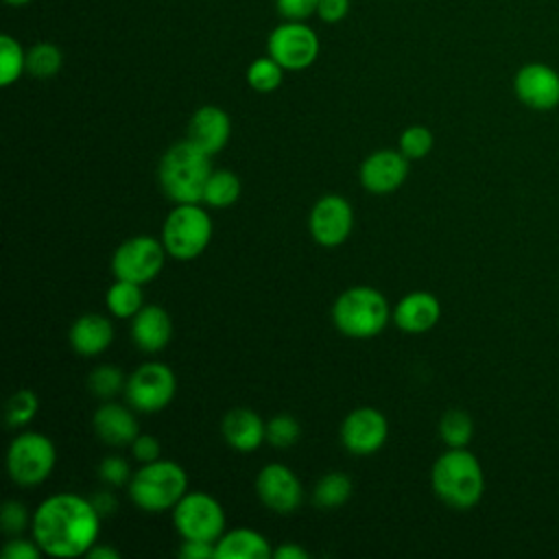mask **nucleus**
I'll return each instance as SVG.
<instances>
[{
    "instance_id": "79ce46f5",
    "label": "nucleus",
    "mask_w": 559,
    "mask_h": 559,
    "mask_svg": "<svg viewBox=\"0 0 559 559\" xmlns=\"http://www.w3.org/2000/svg\"><path fill=\"white\" fill-rule=\"evenodd\" d=\"M92 504L96 507V511L100 513V515H109V513H114L116 511V498H114V493L111 491H98V493H94L92 498Z\"/></svg>"
},
{
    "instance_id": "58836bf2",
    "label": "nucleus",
    "mask_w": 559,
    "mask_h": 559,
    "mask_svg": "<svg viewBox=\"0 0 559 559\" xmlns=\"http://www.w3.org/2000/svg\"><path fill=\"white\" fill-rule=\"evenodd\" d=\"M131 452L140 463H151V461L159 459L162 445L153 435H138L131 443Z\"/></svg>"
},
{
    "instance_id": "423d86ee",
    "label": "nucleus",
    "mask_w": 559,
    "mask_h": 559,
    "mask_svg": "<svg viewBox=\"0 0 559 559\" xmlns=\"http://www.w3.org/2000/svg\"><path fill=\"white\" fill-rule=\"evenodd\" d=\"M212 238V218L199 203H177L164 221L162 242L168 255L192 260L205 251Z\"/></svg>"
},
{
    "instance_id": "473e14b6",
    "label": "nucleus",
    "mask_w": 559,
    "mask_h": 559,
    "mask_svg": "<svg viewBox=\"0 0 559 559\" xmlns=\"http://www.w3.org/2000/svg\"><path fill=\"white\" fill-rule=\"evenodd\" d=\"M299 435H301L299 421L293 415H288V413L273 415L266 421V441L273 448H288V445L297 443Z\"/></svg>"
},
{
    "instance_id": "7ed1b4c3",
    "label": "nucleus",
    "mask_w": 559,
    "mask_h": 559,
    "mask_svg": "<svg viewBox=\"0 0 559 559\" xmlns=\"http://www.w3.org/2000/svg\"><path fill=\"white\" fill-rule=\"evenodd\" d=\"M435 496L459 511L472 509L485 491V476L478 459L465 448H450L430 469Z\"/></svg>"
},
{
    "instance_id": "bb28decb",
    "label": "nucleus",
    "mask_w": 559,
    "mask_h": 559,
    "mask_svg": "<svg viewBox=\"0 0 559 559\" xmlns=\"http://www.w3.org/2000/svg\"><path fill=\"white\" fill-rule=\"evenodd\" d=\"M240 197V179L231 170H212L205 190L203 203L212 207H227L236 203Z\"/></svg>"
},
{
    "instance_id": "412c9836",
    "label": "nucleus",
    "mask_w": 559,
    "mask_h": 559,
    "mask_svg": "<svg viewBox=\"0 0 559 559\" xmlns=\"http://www.w3.org/2000/svg\"><path fill=\"white\" fill-rule=\"evenodd\" d=\"M221 435L238 452H253L266 441V424L251 408H231L221 421Z\"/></svg>"
},
{
    "instance_id": "2f4dec72",
    "label": "nucleus",
    "mask_w": 559,
    "mask_h": 559,
    "mask_svg": "<svg viewBox=\"0 0 559 559\" xmlns=\"http://www.w3.org/2000/svg\"><path fill=\"white\" fill-rule=\"evenodd\" d=\"M39 408V400L31 389H20L15 391L9 402H7V424L11 428L26 426Z\"/></svg>"
},
{
    "instance_id": "a878e982",
    "label": "nucleus",
    "mask_w": 559,
    "mask_h": 559,
    "mask_svg": "<svg viewBox=\"0 0 559 559\" xmlns=\"http://www.w3.org/2000/svg\"><path fill=\"white\" fill-rule=\"evenodd\" d=\"M63 66V52L52 41H37L26 50V74L35 79H52Z\"/></svg>"
},
{
    "instance_id": "7c9ffc66",
    "label": "nucleus",
    "mask_w": 559,
    "mask_h": 559,
    "mask_svg": "<svg viewBox=\"0 0 559 559\" xmlns=\"http://www.w3.org/2000/svg\"><path fill=\"white\" fill-rule=\"evenodd\" d=\"M124 386H127V378L116 365H98L87 376V389L100 400H109L118 395L120 391H124Z\"/></svg>"
},
{
    "instance_id": "e433bc0d",
    "label": "nucleus",
    "mask_w": 559,
    "mask_h": 559,
    "mask_svg": "<svg viewBox=\"0 0 559 559\" xmlns=\"http://www.w3.org/2000/svg\"><path fill=\"white\" fill-rule=\"evenodd\" d=\"M319 0H275V9L284 20L306 22L308 17L317 15Z\"/></svg>"
},
{
    "instance_id": "f257e3e1",
    "label": "nucleus",
    "mask_w": 559,
    "mask_h": 559,
    "mask_svg": "<svg viewBox=\"0 0 559 559\" xmlns=\"http://www.w3.org/2000/svg\"><path fill=\"white\" fill-rule=\"evenodd\" d=\"M100 518L92 500L70 491L52 493L33 513V539L44 555L59 559L81 557L96 544Z\"/></svg>"
},
{
    "instance_id": "cd10ccee",
    "label": "nucleus",
    "mask_w": 559,
    "mask_h": 559,
    "mask_svg": "<svg viewBox=\"0 0 559 559\" xmlns=\"http://www.w3.org/2000/svg\"><path fill=\"white\" fill-rule=\"evenodd\" d=\"M26 72V50L9 33L0 35V85H13Z\"/></svg>"
},
{
    "instance_id": "a19ab883",
    "label": "nucleus",
    "mask_w": 559,
    "mask_h": 559,
    "mask_svg": "<svg viewBox=\"0 0 559 559\" xmlns=\"http://www.w3.org/2000/svg\"><path fill=\"white\" fill-rule=\"evenodd\" d=\"M179 557L181 559H210V557H216V550H214L212 542L183 539L179 546Z\"/></svg>"
},
{
    "instance_id": "4be33fe9",
    "label": "nucleus",
    "mask_w": 559,
    "mask_h": 559,
    "mask_svg": "<svg viewBox=\"0 0 559 559\" xmlns=\"http://www.w3.org/2000/svg\"><path fill=\"white\" fill-rule=\"evenodd\" d=\"M70 345L79 356H98L103 354L111 341H114V328L111 321L98 312L81 314L68 332Z\"/></svg>"
},
{
    "instance_id": "39448f33",
    "label": "nucleus",
    "mask_w": 559,
    "mask_h": 559,
    "mask_svg": "<svg viewBox=\"0 0 559 559\" xmlns=\"http://www.w3.org/2000/svg\"><path fill=\"white\" fill-rule=\"evenodd\" d=\"M389 317V304L384 295L371 286H352L343 290L332 306V321L336 330L349 338L378 336Z\"/></svg>"
},
{
    "instance_id": "a18cd8bd",
    "label": "nucleus",
    "mask_w": 559,
    "mask_h": 559,
    "mask_svg": "<svg viewBox=\"0 0 559 559\" xmlns=\"http://www.w3.org/2000/svg\"><path fill=\"white\" fill-rule=\"evenodd\" d=\"M4 4H9V7H26V4H31L33 0H2Z\"/></svg>"
},
{
    "instance_id": "393cba45",
    "label": "nucleus",
    "mask_w": 559,
    "mask_h": 559,
    "mask_svg": "<svg viewBox=\"0 0 559 559\" xmlns=\"http://www.w3.org/2000/svg\"><path fill=\"white\" fill-rule=\"evenodd\" d=\"M352 496V480L343 472H328L319 478L314 491H312V502L319 509H338L343 507Z\"/></svg>"
},
{
    "instance_id": "c85d7f7f",
    "label": "nucleus",
    "mask_w": 559,
    "mask_h": 559,
    "mask_svg": "<svg viewBox=\"0 0 559 559\" xmlns=\"http://www.w3.org/2000/svg\"><path fill=\"white\" fill-rule=\"evenodd\" d=\"M439 435L448 448H465L474 435V421L469 413L461 408H450L439 419Z\"/></svg>"
},
{
    "instance_id": "ddd939ff",
    "label": "nucleus",
    "mask_w": 559,
    "mask_h": 559,
    "mask_svg": "<svg viewBox=\"0 0 559 559\" xmlns=\"http://www.w3.org/2000/svg\"><path fill=\"white\" fill-rule=\"evenodd\" d=\"M515 98L535 111H550L559 105V72L542 61L524 63L513 76Z\"/></svg>"
},
{
    "instance_id": "f03ea898",
    "label": "nucleus",
    "mask_w": 559,
    "mask_h": 559,
    "mask_svg": "<svg viewBox=\"0 0 559 559\" xmlns=\"http://www.w3.org/2000/svg\"><path fill=\"white\" fill-rule=\"evenodd\" d=\"M212 155L188 138L173 144L159 159L157 177L164 194L175 203H201L205 183L212 175Z\"/></svg>"
},
{
    "instance_id": "c03bdc74",
    "label": "nucleus",
    "mask_w": 559,
    "mask_h": 559,
    "mask_svg": "<svg viewBox=\"0 0 559 559\" xmlns=\"http://www.w3.org/2000/svg\"><path fill=\"white\" fill-rule=\"evenodd\" d=\"M87 557H92V559H118V550H114L109 546H103V544H94L87 550Z\"/></svg>"
},
{
    "instance_id": "b1692460",
    "label": "nucleus",
    "mask_w": 559,
    "mask_h": 559,
    "mask_svg": "<svg viewBox=\"0 0 559 559\" xmlns=\"http://www.w3.org/2000/svg\"><path fill=\"white\" fill-rule=\"evenodd\" d=\"M107 308L114 317L120 319H133L138 314V310L144 306V295H142V286L135 282H127V280H116L109 290H107Z\"/></svg>"
},
{
    "instance_id": "20e7f679",
    "label": "nucleus",
    "mask_w": 559,
    "mask_h": 559,
    "mask_svg": "<svg viewBox=\"0 0 559 559\" xmlns=\"http://www.w3.org/2000/svg\"><path fill=\"white\" fill-rule=\"evenodd\" d=\"M188 491L186 469L166 459L142 463L129 480L131 502L146 513H164L173 509Z\"/></svg>"
},
{
    "instance_id": "0eeeda50",
    "label": "nucleus",
    "mask_w": 559,
    "mask_h": 559,
    "mask_svg": "<svg viewBox=\"0 0 559 559\" xmlns=\"http://www.w3.org/2000/svg\"><path fill=\"white\" fill-rule=\"evenodd\" d=\"M57 463V448L44 432H22L7 450V469L13 483L35 487L44 483Z\"/></svg>"
},
{
    "instance_id": "dca6fc26",
    "label": "nucleus",
    "mask_w": 559,
    "mask_h": 559,
    "mask_svg": "<svg viewBox=\"0 0 559 559\" xmlns=\"http://www.w3.org/2000/svg\"><path fill=\"white\" fill-rule=\"evenodd\" d=\"M408 175V157L402 151L382 148L367 155L360 164V186L371 194H389L397 190Z\"/></svg>"
},
{
    "instance_id": "5701e85b",
    "label": "nucleus",
    "mask_w": 559,
    "mask_h": 559,
    "mask_svg": "<svg viewBox=\"0 0 559 559\" xmlns=\"http://www.w3.org/2000/svg\"><path fill=\"white\" fill-rule=\"evenodd\" d=\"M216 559H271L273 548L269 539L253 528H231L223 533L216 544Z\"/></svg>"
},
{
    "instance_id": "4468645a",
    "label": "nucleus",
    "mask_w": 559,
    "mask_h": 559,
    "mask_svg": "<svg viewBox=\"0 0 559 559\" xmlns=\"http://www.w3.org/2000/svg\"><path fill=\"white\" fill-rule=\"evenodd\" d=\"M389 437L386 417L371 406L354 408L341 424V443L356 456H369L378 452Z\"/></svg>"
},
{
    "instance_id": "f704fd0d",
    "label": "nucleus",
    "mask_w": 559,
    "mask_h": 559,
    "mask_svg": "<svg viewBox=\"0 0 559 559\" xmlns=\"http://www.w3.org/2000/svg\"><path fill=\"white\" fill-rule=\"evenodd\" d=\"M131 469H129V463L122 459V456H105L100 463H98V478L107 485H114V487H120L124 483L131 480Z\"/></svg>"
},
{
    "instance_id": "ea45409f",
    "label": "nucleus",
    "mask_w": 559,
    "mask_h": 559,
    "mask_svg": "<svg viewBox=\"0 0 559 559\" xmlns=\"http://www.w3.org/2000/svg\"><path fill=\"white\" fill-rule=\"evenodd\" d=\"M349 13V0H319L317 17L325 24H336Z\"/></svg>"
},
{
    "instance_id": "1a4fd4ad",
    "label": "nucleus",
    "mask_w": 559,
    "mask_h": 559,
    "mask_svg": "<svg viewBox=\"0 0 559 559\" xmlns=\"http://www.w3.org/2000/svg\"><path fill=\"white\" fill-rule=\"evenodd\" d=\"M321 50L319 35L306 22L284 20L266 37V55H271L286 72L310 68Z\"/></svg>"
},
{
    "instance_id": "f8f14e48",
    "label": "nucleus",
    "mask_w": 559,
    "mask_h": 559,
    "mask_svg": "<svg viewBox=\"0 0 559 559\" xmlns=\"http://www.w3.org/2000/svg\"><path fill=\"white\" fill-rule=\"evenodd\" d=\"M354 227V210L349 201L341 194L321 197L308 216L310 236L321 247H338L343 245Z\"/></svg>"
},
{
    "instance_id": "6ab92c4d",
    "label": "nucleus",
    "mask_w": 559,
    "mask_h": 559,
    "mask_svg": "<svg viewBox=\"0 0 559 559\" xmlns=\"http://www.w3.org/2000/svg\"><path fill=\"white\" fill-rule=\"evenodd\" d=\"M92 426L96 437L114 448L131 445L133 439L140 435L135 415L127 406L116 402L100 404L92 417Z\"/></svg>"
},
{
    "instance_id": "37998d69",
    "label": "nucleus",
    "mask_w": 559,
    "mask_h": 559,
    "mask_svg": "<svg viewBox=\"0 0 559 559\" xmlns=\"http://www.w3.org/2000/svg\"><path fill=\"white\" fill-rule=\"evenodd\" d=\"M275 559H308V552L297 544H282L273 550Z\"/></svg>"
},
{
    "instance_id": "aec40b11",
    "label": "nucleus",
    "mask_w": 559,
    "mask_h": 559,
    "mask_svg": "<svg viewBox=\"0 0 559 559\" xmlns=\"http://www.w3.org/2000/svg\"><path fill=\"white\" fill-rule=\"evenodd\" d=\"M173 336L170 314L162 306H142L131 319V338L138 349L146 354L162 352Z\"/></svg>"
},
{
    "instance_id": "c9c22d12",
    "label": "nucleus",
    "mask_w": 559,
    "mask_h": 559,
    "mask_svg": "<svg viewBox=\"0 0 559 559\" xmlns=\"http://www.w3.org/2000/svg\"><path fill=\"white\" fill-rule=\"evenodd\" d=\"M0 522H2V531L9 533V535H17L26 528L28 524V511L22 502L17 500H9L4 502L2 507V513H0Z\"/></svg>"
},
{
    "instance_id": "c756f323",
    "label": "nucleus",
    "mask_w": 559,
    "mask_h": 559,
    "mask_svg": "<svg viewBox=\"0 0 559 559\" xmlns=\"http://www.w3.org/2000/svg\"><path fill=\"white\" fill-rule=\"evenodd\" d=\"M284 72L286 70L271 55L258 57L247 68V83L251 90H255L260 94H269L282 85Z\"/></svg>"
},
{
    "instance_id": "2eb2a0df",
    "label": "nucleus",
    "mask_w": 559,
    "mask_h": 559,
    "mask_svg": "<svg viewBox=\"0 0 559 559\" xmlns=\"http://www.w3.org/2000/svg\"><path fill=\"white\" fill-rule=\"evenodd\" d=\"M255 493L269 511L286 515L299 509L304 489L290 467L282 463H269L255 476Z\"/></svg>"
},
{
    "instance_id": "a211bd4d",
    "label": "nucleus",
    "mask_w": 559,
    "mask_h": 559,
    "mask_svg": "<svg viewBox=\"0 0 559 559\" xmlns=\"http://www.w3.org/2000/svg\"><path fill=\"white\" fill-rule=\"evenodd\" d=\"M441 317L439 299L428 290H415L402 297L393 310V321L402 332L421 334L437 325Z\"/></svg>"
},
{
    "instance_id": "9d476101",
    "label": "nucleus",
    "mask_w": 559,
    "mask_h": 559,
    "mask_svg": "<svg viewBox=\"0 0 559 559\" xmlns=\"http://www.w3.org/2000/svg\"><path fill=\"white\" fill-rule=\"evenodd\" d=\"M166 247L153 236H133L120 242L111 255V273L116 280L135 282L140 286L153 282L166 262Z\"/></svg>"
},
{
    "instance_id": "4c0bfd02",
    "label": "nucleus",
    "mask_w": 559,
    "mask_h": 559,
    "mask_svg": "<svg viewBox=\"0 0 559 559\" xmlns=\"http://www.w3.org/2000/svg\"><path fill=\"white\" fill-rule=\"evenodd\" d=\"M44 552L35 539H24V537H13L7 542L2 548L4 559H39Z\"/></svg>"
},
{
    "instance_id": "6e6552de",
    "label": "nucleus",
    "mask_w": 559,
    "mask_h": 559,
    "mask_svg": "<svg viewBox=\"0 0 559 559\" xmlns=\"http://www.w3.org/2000/svg\"><path fill=\"white\" fill-rule=\"evenodd\" d=\"M173 524L183 539L216 544L225 533V511L214 496L205 491H186L173 507Z\"/></svg>"
},
{
    "instance_id": "9b49d317",
    "label": "nucleus",
    "mask_w": 559,
    "mask_h": 559,
    "mask_svg": "<svg viewBox=\"0 0 559 559\" xmlns=\"http://www.w3.org/2000/svg\"><path fill=\"white\" fill-rule=\"evenodd\" d=\"M177 391V378L164 362H144L129 378L124 397L140 413H157L166 408Z\"/></svg>"
},
{
    "instance_id": "72a5a7b5",
    "label": "nucleus",
    "mask_w": 559,
    "mask_h": 559,
    "mask_svg": "<svg viewBox=\"0 0 559 559\" xmlns=\"http://www.w3.org/2000/svg\"><path fill=\"white\" fill-rule=\"evenodd\" d=\"M435 138L430 133V129L421 127V124H413L406 127L400 135V151L408 157V159H421L432 151Z\"/></svg>"
},
{
    "instance_id": "f3484780",
    "label": "nucleus",
    "mask_w": 559,
    "mask_h": 559,
    "mask_svg": "<svg viewBox=\"0 0 559 559\" xmlns=\"http://www.w3.org/2000/svg\"><path fill=\"white\" fill-rule=\"evenodd\" d=\"M231 135V118L218 105L199 107L188 122V140L207 155L225 148Z\"/></svg>"
}]
</instances>
